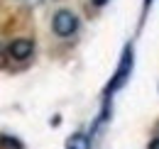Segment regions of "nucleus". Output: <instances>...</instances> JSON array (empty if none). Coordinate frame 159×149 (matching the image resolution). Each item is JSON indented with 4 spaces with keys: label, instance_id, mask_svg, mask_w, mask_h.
Segmentation results:
<instances>
[{
    "label": "nucleus",
    "instance_id": "obj_9",
    "mask_svg": "<svg viewBox=\"0 0 159 149\" xmlns=\"http://www.w3.org/2000/svg\"><path fill=\"white\" fill-rule=\"evenodd\" d=\"M0 54H2V49H0Z\"/></svg>",
    "mask_w": 159,
    "mask_h": 149
},
{
    "label": "nucleus",
    "instance_id": "obj_4",
    "mask_svg": "<svg viewBox=\"0 0 159 149\" xmlns=\"http://www.w3.org/2000/svg\"><path fill=\"white\" fill-rule=\"evenodd\" d=\"M66 149H91V139L83 132H76L66 139Z\"/></svg>",
    "mask_w": 159,
    "mask_h": 149
},
{
    "label": "nucleus",
    "instance_id": "obj_2",
    "mask_svg": "<svg viewBox=\"0 0 159 149\" xmlns=\"http://www.w3.org/2000/svg\"><path fill=\"white\" fill-rule=\"evenodd\" d=\"M130 71H132V47L127 44L125 47V52H122V56H120V66H118V74H115V78L108 83V91L105 93H115L120 86L127 81V76H130Z\"/></svg>",
    "mask_w": 159,
    "mask_h": 149
},
{
    "label": "nucleus",
    "instance_id": "obj_10",
    "mask_svg": "<svg viewBox=\"0 0 159 149\" xmlns=\"http://www.w3.org/2000/svg\"><path fill=\"white\" fill-rule=\"evenodd\" d=\"M17 2H22V0H17Z\"/></svg>",
    "mask_w": 159,
    "mask_h": 149
},
{
    "label": "nucleus",
    "instance_id": "obj_5",
    "mask_svg": "<svg viewBox=\"0 0 159 149\" xmlns=\"http://www.w3.org/2000/svg\"><path fill=\"white\" fill-rule=\"evenodd\" d=\"M0 149H22V142L17 139V137L0 134Z\"/></svg>",
    "mask_w": 159,
    "mask_h": 149
},
{
    "label": "nucleus",
    "instance_id": "obj_7",
    "mask_svg": "<svg viewBox=\"0 0 159 149\" xmlns=\"http://www.w3.org/2000/svg\"><path fill=\"white\" fill-rule=\"evenodd\" d=\"M105 2H108V0H93V5H96V7H103Z\"/></svg>",
    "mask_w": 159,
    "mask_h": 149
},
{
    "label": "nucleus",
    "instance_id": "obj_6",
    "mask_svg": "<svg viewBox=\"0 0 159 149\" xmlns=\"http://www.w3.org/2000/svg\"><path fill=\"white\" fill-rule=\"evenodd\" d=\"M147 149H159V137H157V139H152V142H149V147H147Z\"/></svg>",
    "mask_w": 159,
    "mask_h": 149
},
{
    "label": "nucleus",
    "instance_id": "obj_8",
    "mask_svg": "<svg viewBox=\"0 0 159 149\" xmlns=\"http://www.w3.org/2000/svg\"><path fill=\"white\" fill-rule=\"evenodd\" d=\"M149 5H152V0H144V15H147V10H149Z\"/></svg>",
    "mask_w": 159,
    "mask_h": 149
},
{
    "label": "nucleus",
    "instance_id": "obj_3",
    "mask_svg": "<svg viewBox=\"0 0 159 149\" xmlns=\"http://www.w3.org/2000/svg\"><path fill=\"white\" fill-rule=\"evenodd\" d=\"M32 52H34V44H32V39H12L10 42V47H7V54H10V59L12 61H27L30 56H32Z\"/></svg>",
    "mask_w": 159,
    "mask_h": 149
},
{
    "label": "nucleus",
    "instance_id": "obj_1",
    "mask_svg": "<svg viewBox=\"0 0 159 149\" xmlns=\"http://www.w3.org/2000/svg\"><path fill=\"white\" fill-rule=\"evenodd\" d=\"M52 27H54V34H57V37H71V34H76V29H79V17H76L71 10L61 7V10L54 12Z\"/></svg>",
    "mask_w": 159,
    "mask_h": 149
}]
</instances>
